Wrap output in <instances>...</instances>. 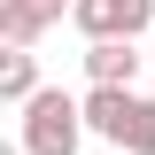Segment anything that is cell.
Here are the masks:
<instances>
[{"mask_svg": "<svg viewBox=\"0 0 155 155\" xmlns=\"http://www.w3.org/2000/svg\"><path fill=\"white\" fill-rule=\"evenodd\" d=\"M85 78H93V85H132L140 78L132 39H85Z\"/></svg>", "mask_w": 155, "mask_h": 155, "instance_id": "5", "label": "cell"}, {"mask_svg": "<svg viewBox=\"0 0 155 155\" xmlns=\"http://www.w3.org/2000/svg\"><path fill=\"white\" fill-rule=\"evenodd\" d=\"M8 155H23V147H8Z\"/></svg>", "mask_w": 155, "mask_h": 155, "instance_id": "8", "label": "cell"}, {"mask_svg": "<svg viewBox=\"0 0 155 155\" xmlns=\"http://www.w3.org/2000/svg\"><path fill=\"white\" fill-rule=\"evenodd\" d=\"M124 116H132V85H85V132L93 140H124Z\"/></svg>", "mask_w": 155, "mask_h": 155, "instance_id": "4", "label": "cell"}, {"mask_svg": "<svg viewBox=\"0 0 155 155\" xmlns=\"http://www.w3.org/2000/svg\"><path fill=\"white\" fill-rule=\"evenodd\" d=\"M70 16V0H0V39L8 47H31L47 23H62Z\"/></svg>", "mask_w": 155, "mask_h": 155, "instance_id": "3", "label": "cell"}, {"mask_svg": "<svg viewBox=\"0 0 155 155\" xmlns=\"http://www.w3.org/2000/svg\"><path fill=\"white\" fill-rule=\"evenodd\" d=\"M39 93V62H31V47H8V54H0V101H31Z\"/></svg>", "mask_w": 155, "mask_h": 155, "instance_id": "6", "label": "cell"}, {"mask_svg": "<svg viewBox=\"0 0 155 155\" xmlns=\"http://www.w3.org/2000/svg\"><path fill=\"white\" fill-rule=\"evenodd\" d=\"M124 155H155V93H132V116H124Z\"/></svg>", "mask_w": 155, "mask_h": 155, "instance_id": "7", "label": "cell"}, {"mask_svg": "<svg viewBox=\"0 0 155 155\" xmlns=\"http://www.w3.org/2000/svg\"><path fill=\"white\" fill-rule=\"evenodd\" d=\"M70 23L85 39H140L155 23V0H70Z\"/></svg>", "mask_w": 155, "mask_h": 155, "instance_id": "2", "label": "cell"}, {"mask_svg": "<svg viewBox=\"0 0 155 155\" xmlns=\"http://www.w3.org/2000/svg\"><path fill=\"white\" fill-rule=\"evenodd\" d=\"M85 147V101H70L62 85H39L23 101V155H78Z\"/></svg>", "mask_w": 155, "mask_h": 155, "instance_id": "1", "label": "cell"}]
</instances>
